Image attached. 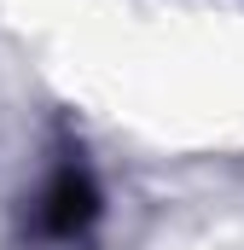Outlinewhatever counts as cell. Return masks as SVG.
Instances as JSON below:
<instances>
[{"instance_id": "cell-1", "label": "cell", "mask_w": 244, "mask_h": 250, "mask_svg": "<svg viewBox=\"0 0 244 250\" xmlns=\"http://www.w3.org/2000/svg\"><path fill=\"white\" fill-rule=\"evenodd\" d=\"M105 227V187L87 163L81 140L59 134L47 169L18 204V245L23 250H87Z\"/></svg>"}]
</instances>
